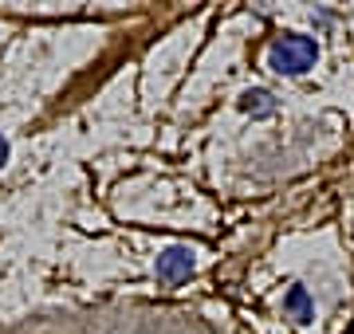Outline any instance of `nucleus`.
<instances>
[{
	"label": "nucleus",
	"instance_id": "obj_2",
	"mask_svg": "<svg viewBox=\"0 0 354 334\" xmlns=\"http://www.w3.org/2000/svg\"><path fill=\"white\" fill-rule=\"evenodd\" d=\"M193 275V256L189 248H165L162 256H158V279L165 283H181Z\"/></svg>",
	"mask_w": 354,
	"mask_h": 334
},
{
	"label": "nucleus",
	"instance_id": "obj_4",
	"mask_svg": "<svg viewBox=\"0 0 354 334\" xmlns=\"http://www.w3.org/2000/svg\"><path fill=\"white\" fill-rule=\"evenodd\" d=\"M241 106L248 110V115H272V110H276V103H272L268 90H248V95L241 99Z\"/></svg>",
	"mask_w": 354,
	"mask_h": 334
},
{
	"label": "nucleus",
	"instance_id": "obj_5",
	"mask_svg": "<svg viewBox=\"0 0 354 334\" xmlns=\"http://www.w3.org/2000/svg\"><path fill=\"white\" fill-rule=\"evenodd\" d=\"M4 161H8V141L0 138V166H4Z\"/></svg>",
	"mask_w": 354,
	"mask_h": 334
},
{
	"label": "nucleus",
	"instance_id": "obj_1",
	"mask_svg": "<svg viewBox=\"0 0 354 334\" xmlns=\"http://www.w3.org/2000/svg\"><path fill=\"white\" fill-rule=\"evenodd\" d=\"M319 59V48L311 36H279L268 48V67L279 75H304Z\"/></svg>",
	"mask_w": 354,
	"mask_h": 334
},
{
	"label": "nucleus",
	"instance_id": "obj_3",
	"mask_svg": "<svg viewBox=\"0 0 354 334\" xmlns=\"http://www.w3.org/2000/svg\"><path fill=\"white\" fill-rule=\"evenodd\" d=\"M283 307H288V315L295 322H311L315 319V303H311V295H307V287H291L288 299H283Z\"/></svg>",
	"mask_w": 354,
	"mask_h": 334
}]
</instances>
